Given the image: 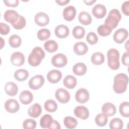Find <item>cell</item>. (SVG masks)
<instances>
[{
    "label": "cell",
    "instance_id": "cell-24",
    "mask_svg": "<svg viewBox=\"0 0 129 129\" xmlns=\"http://www.w3.org/2000/svg\"><path fill=\"white\" fill-rule=\"evenodd\" d=\"M87 70V66L83 62H78L73 68V73L77 76L84 75L86 73Z\"/></svg>",
    "mask_w": 129,
    "mask_h": 129
},
{
    "label": "cell",
    "instance_id": "cell-43",
    "mask_svg": "<svg viewBox=\"0 0 129 129\" xmlns=\"http://www.w3.org/2000/svg\"><path fill=\"white\" fill-rule=\"evenodd\" d=\"M0 30L1 34L2 35H7L8 34L10 30V26L7 24L4 23H0Z\"/></svg>",
    "mask_w": 129,
    "mask_h": 129
},
{
    "label": "cell",
    "instance_id": "cell-34",
    "mask_svg": "<svg viewBox=\"0 0 129 129\" xmlns=\"http://www.w3.org/2000/svg\"><path fill=\"white\" fill-rule=\"evenodd\" d=\"M108 121V117L103 113L98 114L95 118L96 124L99 126H105Z\"/></svg>",
    "mask_w": 129,
    "mask_h": 129
},
{
    "label": "cell",
    "instance_id": "cell-10",
    "mask_svg": "<svg viewBox=\"0 0 129 129\" xmlns=\"http://www.w3.org/2000/svg\"><path fill=\"white\" fill-rule=\"evenodd\" d=\"M128 37V31L124 28L117 30L113 34V39L117 43H122Z\"/></svg>",
    "mask_w": 129,
    "mask_h": 129
},
{
    "label": "cell",
    "instance_id": "cell-46",
    "mask_svg": "<svg viewBox=\"0 0 129 129\" xmlns=\"http://www.w3.org/2000/svg\"><path fill=\"white\" fill-rule=\"evenodd\" d=\"M128 59H129V53L128 51L124 52L121 57L122 63L125 66H128Z\"/></svg>",
    "mask_w": 129,
    "mask_h": 129
},
{
    "label": "cell",
    "instance_id": "cell-16",
    "mask_svg": "<svg viewBox=\"0 0 129 129\" xmlns=\"http://www.w3.org/2000/svg\"><path fill=\"white\" fill-rule=\"evenodd\" d=\"M62 78V74L60 71L57 70H52L47 74L48 81L53 84L58 82Z\"/></svg>",
    "mask_w": 129,
    "mask_h": 129
},
{
    "label": "cell",
    "instance_id": "cell-4",
    "mask_svg": "<svg viewBox=\"0 0 129 129\" xmlns=\"http://www.w3.org/2000/svg\"><path fill=\"white\" fill-rule=\"evenodd\" d=\"M121 18L119 11L116 9L111 10L107 17L104 21V24L109 26L112 29H114L118 25Z\"/></svg>",
    "mask_w": 129,
    "mask_h": 129
},
{
    "label": "cell",
    "instance_id": "cell-2",
    "mask_svg": "<svg viewBox=\"0 0 129 129\" xmlns=\"http://www.w3.org/2000/svg\"><path fill=\"white\" fill-rule=\"evenodd\" d=\"M45 55V52L41 47L39 46L35 47L28 56V62L31 66H37L41 63Z\"/></svg>",
    "mask_w": 129,
    "mask_h": 129
},
{
    "label": "cell",
    "instance_id": "cell-9",
    "mask_svg": "<svg viewBox=\"0 0 129 129\" xmlns=\"http://www.w3.org/2000/svg\"><path fill=\"white\" fill-rule=\"evenodd\" d=\"M34 21L37 25L40 26H44L47 25L49 22V18L47 14L40 12L35 15Z\"/></svg>",
    "mask_w": 129,
    "mask_h": 129
},
{
    "label": "cell",
    "instance_id": "cell-39",
    "mask_svg": "<svg viewBox=\"0 0 129 129\" xmlns=\"http://www.w3.org/2000/svg\"><path fill=\"white\" fill-rule=\"evenodd\" d=\"M50 36V31L46 28H43L40 29L37 32V37L38 38L41 40L43 41L49 38Z\"/></svg>",
    "mask_w": 129,
    "mask_h": 129
},
{
    "label": "cell",
    "instance_id": "cell-18",
    "mask_svg": "<svg viewBox=\"0 0 129 129\" xmlns=\"http://www.w3.org/2000/svg\"><path fill=\"white\" fill-rule=\"evenodd\" d=\"M70 33L68 26L64 25H59L56 26L54 30L55 35L58 38H64L67 37Z\"/></svg>",
    "mask_w": 129,
    "mask_h": 129
},
{
    "label": "cell",
    "instance_id": "cell-3",
    "mask_svg": "<svg viewBox=\"0 0 129 129\" xmlns=\"http://www.w3.org/2000/svg\"><path fill=\"white\" fill-rule=\"evenodd\" d=\"M108 59V66L113 70H117L120 66L119 63V53L118 50L114 48L109 49L107 53Z\"/></svg>",
    "mask_w": 129,
    "mask_h": 129
},
{
    "label": "cell",
    "instance_id": "cell-26",
    "mask_svg": "<svg viewBox=\"0 0 129 129\" xmlns=\"http://www.w3.org/2000/svg\"><path fill=\"white\" fill-rule=\"evenodd\" d=\"M79 22L84 25H89L92 22V17L89 13L85 11L81 12L78 17Z\"/></svg>",
    "mask_w": 129,
    "mask_h": 129
},
{
    "label": "cell",
    "instance_id": "cell-45",
    "mask_svg": "<svg viewBox=\"0 0 129 129\" xmlns=\"http://www.w3.org/2000/svg\"><path fill=\"white\" fill-rule=\"evenodd\" d=\"M18 0H5L4 1V3L8 7H16L19 4Z\"/></svg>",
    "mask_w": 129,
    "mask_h": 129
},
{
    "label": "cell",
    "instance_id": "cell-47",
    "mask_svg": "<svg viewBox=\"0 0 129 129\" xmlns=\"http://www.w3.org/2000/svg\"><path fill=\"white\" fill-rule=\"evenodd\" d=\"M61 128L60 125L58 122L55 120H53V121L51 125L48 128L49 129H60Z\"/></svg>",
    "mask_w": 129,
    "mask_h": 129
},
{
    "label": "cell",
    "instance_id": "cell-44",
    "mask_svg": "<svg viewBox=\"0 0 129 129\" xmlns=\"http://www.w3.org/2000/svg\"><path fill=\"white\" fill-rule=\"evenodd\" d=\"M121 9L124 14H125L126 16H128L129 15V1H125L123 3L121 6Z\"/></svg>",
    "mask_w": 129,
    "mask_h": 129
},
{
    "label": "cell",
    "instance_id": "cell-1",
    "mask_svg": "<svg viewBox=\"0 0 129 129\" xmlns=\"http://www.w3.org/2000/svg\"><path fill=\"white\" fill-rule=\"evenodd\" d=\"M128 82L127 76L123 73H120L115 76L113 88L114 92L117 94H121L125 92L127 89Z\"/></svg>",
    "mask_w": 129,
    "mask_h": 129
},
{
    "label": "cell",
    "instance_id": "cell-41",
    "mask_svg": "<svg viewBox=\"0 0 129 129\" xmlns=\"http://www.w3.org/2000/svg\"><path fill=\"white\" fill-rule=\"evenodd\" d=\"M37 125L36 122L33 119H26L23 123V127L25 129H34Z\"/></svg>",
    "mask_w": 129,
    "mask_h": 129
},
{
    "label": "cell",
    "instance_id": "cell-19",
    "mask_svg": "<svg viewBox=\"0 0 129 129\" xmlns=\"http://www.w3.org/2000/svg\"><path fill=\"white\" fill-rule=\"evenodd\" d=\"M102 112L106 116H111L115 114L116 107L112 103L106 102L102 107Z\"/></svg>",
    "mask_w": 129,
    "mask_h": 129
},
{
    "label": "cell",
    "instance_id": "cell-14",
    "mask_svg": "<svg viewBox=\"0 0 129 129\" xmlns=\"http://www.w3.org/2000/svg\"><path fill=\"white\" fill-rule=\"evenodd\" d=\"M92 12L96 18L98 19L102 18L106 14V8L103 5L98 4L93 7Z\"/></svg>",
    "mask_w": 129,
    "mask_h": 129
},
{
    "label": "cell",
    "instance_id": "cell-30",
    "mask_svg": "<svg viewBox=\"0 0 129 129\" xmlns=\"http://www.w3.org/2000/svg\"><path fill=\"white\" fill-rule=\"evenodd\" d=\"M91 60L94 64L100 65L104 61V56L101 52H95L92 55Z\"/></svg>",
    "mask_w": 129,
    "mask_h": 129
},
{
    "label": "cell",
    "instance_id": "cell-36",
    "mask_svg": "<svg viewBox=\"0 0 129 129\" xmlns=\"http://www.w3.org/2000/svg\"><path fill=\"white\" fill-rule=\"evenodd\" d=\"M112 31V29L108 25L103 24L100 25L97 29V32L99 35L101 36H107L109 35Z\"/></svg>",
    "mask_w": 129,
    "mask_h": 129
},
{
    "label": "cell",
    "instance_id": "cell-35",
    "mask_svg": "<svg viewBox=\"0 0 129 129\" xmlns=\"http://www.w3.org/2000/svg\"><path fill=\"white\" fill-rule=\"evenodd\" d=\"M21 38L18 35H13L9 39V42L10 46L13 48L18 47L21 44Z\"/></svg>",
    "mask_w": 129,
    "mask_h": 129
},
{
    "label": "cell",
    "instance_id": "cell-8",
    "mask_svg": "<svg viewBox=\"0 0 129 129\" xmlns=\"http://www.w3.org/2000/svg\"><path fill=\"white\" fill-rule=\"evenodd\" d=\"M90 97L88 91L85 88L79 89L76 93L75 99L79 103H84L87 102Z\"/></svg>",
    "mask_w": 129,
    "mask_h": 129
},
{
    "label": "cell",
    "instance_id": "cell-21",
    "mask_svg": "<svg viewBox=\"0 0 129 129\" xmlns=\"http://www.w3.org/2000/svg\"><path fill=\"white\" fill-rule=\"evenodd\" d=\"M42 108L41 105L36 103L31 105L28 110V115L33 118L38 117L41 113Z\"/></svg>",
    "mask_w": 129,
    "mask_h": 129
},
{
    "label": "cell",
    "instance_id": "cell-12",
    "mask_svg": "<svg viewBox=\"0 0 129 129\" xmlns=\"http://www.w3.org/2000/svg\"><path fill=\"white\" fill-rule=\"evenodd\" d=\"M19 16L16 11L14 10H8L5 12L4 18L7 22L10 23L12 25L18 21Z\"/></svg>",
    "mask_w": 129,
    "mask_h": 129
},
{
    "label": "cell",
    "instance_id": "cell-38",
    "mask_svg": "<svg viewBox=\"0 0 129 129\" xmlns=\"http://www.w3.org/2000/svg\"><path fill=\"white\" fill-rule=\"evenodd\" d=\"M109 127L111 129H121L123 127V122L119 118H114L109 122Z\"/></svg>",
    "mask_w": 129,
    "mask_h": 129
},
{
    "label": "cell",
    "instance_id": "cell-33",
    "mask_svg": "<svg viewBox=\"0 0 129 129\" xmlns=\"http://www.w3.org/2000/svg\"><path fill=\"white\" fill-rule=\"evenodd\" d=\"M45 109L48 112H53L56 110L57 108V104L53 100H47L44 105Z\"/></svg>",
    "mask_w": 129,
    "mask_h": 129
},
{
    "label": "cell",
    "instance_id": "cell-11",
    "mask_svg": "<svg viewBox=\"0 0 129 129\" xmlns=\"http://www.w3.org/2000/svg\"><path fill=\"white\" fill-rule=\"evenodd\" d=\"M5 108L8 112L14 113L19 110L20 105L18 102L16 100L14 99H10L6 101L5 103Z\"/></svg>",
    "mask_w": 129,
    "mask_h": 129
},
{
    "label": "cell",
    "instance_id": "cell-17",
    "mask_svg": "<svg viewBox=\"0 0 129 129\" xmlns=\"http://www.w3.org/2000/svg\"><path fill=\"white\" fill-rule=\"evenodd\" d=\"M76 14V8L73 6H67L63 10V18L68 21H71L73 20L75 18Z\"/></svg>",
    "mask_w": 129,
    "mask_h": 129
},
{
    "label": "cell",
    "instance_id": "cell-42",
    "mask_svg": "<svg viewBox=\"0 0 129 129\" xmlns=\"http://www.w3.org/2000/svg\"><path fill=\"white\" fill-rule=\"evenodd\" d=\"M86 40L89 44L93 45L97 42L98 37L94 32H90L88 33L86 36Z\"/></svg>",
    "mask_w": 129,
    "mask_h": 129
},
{
    "label": "cell",
    "instance_id": "cell-15",
    "mask_svg": "<svg viewBox=\"0 0 129 129\" xmlns=\"http://www.w3.org/2000/svg\"><path fill=\"white\" fill-rule=\"evenodd\" d=\"M75 116L82 119H86L89 116V111L88 108L84 106H78L74 109Z\"/></svg>",
    "mask_w": 129,
    "mask_h": 129
},
{
    "label": "cell",
    "instance_id": "cell-40",
    "mask_svg": "<svg viewBox=\"0 0 129 129\" xmlns=\"http://www.w3.org/2000/svg\"><path fill=\"white\" fill-rule=\"evenodd\" d=\"M26 23V21L25 18L23 16L20 15L18 21L15 23L12 24V25L15 29L19 30V29H23L25 26Z\"/></svg>",
    "mask_w": 129,
    "mask_h": 129
},
{
    "label": "cell",
    "instance_id": "cell-50",
    "mask_svg": "<svg viewBox=\"0 0 129 129\" xmlns=\"http://www.w3.org/2000/svg\"><path fill=\"white\" fill-rule=\"evenodd\" d=\"M127 43H128V41H126V44H125V45H124V46H125V48L126 49L127 51H128V44H127Z\"/></svg>",
    "mask_w": 129,
    "mask_h": 129
},
{
    "label": "cell",
    "instance_id": "cell-20",
    "mask_svg": "<svg viewBox=\"0 0 129 129\" xmlns=\"http://www.w3.org/2000/svg\"><path fill=\"white\" fill-rule=\"evenodd\" d=\"M74 51L77 55H81L86 54L88 50L87 44L83 42H78L74 45Z\"/></svg>",
    "mask_w": 129,
    "mask_h": 129
},
{
    "label": "cell",
    "instance_id": "cell-22",
    "mask_svg": "<svg viewBox=\"0 0 129 129\" xmlns=\"http://www.w3.org/2000/svg\"><path fill=\"white\" fill-rule=\"evenodd\" d=\"M19 99L21 102L24 104L30 103L33 99L32 93L28 90H24L20 94Z\"/></svg>",
    "mask_w": 129,
    "mask_h": 129
},
{
    "label": "cell",
    "instance_id": "cell-29",
    "mask_svg": "<svg viewBox=\"0 0 129 129\" xmlns=\"http://www.w3.org/2000/svg\"><path fill=\"white\" fill-rule=\"evenodd\" d=\"M58 44L56 42L53 40H49L46 41L44 44L45 49L50 53L55 52L58 49Z\"/></svg>",
    "mask_w": 129,
    "mask_h": 129
},
{
    "label": "cell",
    "instance_id": "cell-49",
    "mask_svg": "<svg viewBox=\"0 0 129 129\" xmlns=\"http://www.w3.org/2000/svg\"><path fill=\"white\" fill-rule=\"evenodd\" d=\"M96 2L95 0H84V2L87 5H92L94 3Z\"/></svg>",
    "mask_w": 129,
    "mask_h": 129
},
{
    "label": "cell",
    "instance_id": "cell-32",
    "mask_svg": "<svg viewBox=\"0 0 129 129\" xmlns=\"http://www.w3.org/2000/svg\"><path fill=\"white\" fill-rule=\"evenodd\" d=\"M72 34L75 38L77 39H82L85 36V30L82 26H76L73 28Z\"/></svg>",
    "mask_w": 129,
    "mask_h": 129
},
{
    "label": "cell",
    "instance_id": "cell-5",
    "mask_svg": "<svg viewBox=\"0 0 129 129\" xmlns=\"http://www.w3.org/2000/svg\"><path fill=\"white\" fill-rule=\"evenodd\" d=\"M44 82V79L43 76L37 75L32 77L28 83L29 87L33 90H37L42 86Z\"/></svg>",
    "mask_w": 129,
    "mask_h": 129
},
{
    "label": "cell",
    "instance_id": "cell-25",
    "mask_svg": "<svg viewBox=\"0 0 129 129\" xmlns=\"http://www.w3.org/2000/svg\"><path fill=\"white\" fill-rule=\"evenodd\" d=\"M64 86L69 89L74 88L77 85V79L72 75H67L63 81Z\"/></svg>",
    "mask_w": 129,
    "mask_h": 129
},
{
    "label": "cell",
    "instance_id": "cell-48",
    "mask_svg": "<svg viewBox=\"0 0 129 129\" xmlns=\"http://www.w3.org/2000/svg\"><path fill=\"white\" fill-rule=\"evenodd\" d=\"M55 2L59 5L63 6L69 3L70 2V0H56Z\"/></svg>",
    "mask_w": 129,
    "mask_h": 129
},
{
    "label": "cell",
    "instance_id": "cell-23",
    "mask_svg": "<svg viewBox=\"0 0 129 129\" xmlns=\"http://www.w3.org/2000/svg\"><path fill=\"white\" fill-rule=\"evenodd\" d=\"M5 90L7 94L9 96L16 95L18 91L17 85L12 82H9L6 84L5 86Z\"/></svg>",
    "mask_w": 129,
    "mask_h": 129
},
{
    "label": "cell",
    "instance_id": "cell-13",
    "mask_svg": "<svg viewBox=\"0 0 129 129\" xmlns=\"http://www.w3.org/2000/svg\"><path fill=\"white\" fill-rule=\"evenodd\" d=\"M25 59L24 55L19 51L14 52L11 56V61L16 66H22L25 62Z\"/></svg>",
    "mask_w": 129,
    "mask_h": 129
},
{
    "label": "cell",
    "instance_id": "cell-37",
    "mask_svg": "<svg viewBox=\"0 0 129 129\" xmlns=\"http://www.w3.org/2000/svg\"><path fill=\"white\" fill-rule=\"evenodd\" d=\"M119 111L120 114L125 117L129 116V103L127 101L122 102L119 107Z\"/></svg>",
    "mask_w": 129,
    "mask_h": 129
},
{
    "label": "cell",
    "instance_id": "cell-27",
    "mask_svg": "<svg viewBox=\"0 0 129 129\" xmlns=\"http://www.w3.org/2000/svg\"><path fill=\"white\" fill-rule=\"evenodd\" d=\"M29 77L28 72L25 69H19L14 73L15 78L19 81H24Z\"/></svg>",
    "mask_w": 129,
    "mask_h": 129
},
{
    "label": "cell",
    "instance_id": "cell-28",
    "mask_svg": "<svg viewBox=\"0 0 129 129\" xmlns=\"http://www.w3.org/2000/svg\"><path fill=\"white\" fill-rule=\"evenodd\" d=\"M53 120V119L50 115L47 114H44L40 119V125L42 128H48L51 125Z\"/></svg>",
    "mask_w": 129,
    "mask_h": 129
},
{
    "label": "cell",
    "instance_id": "cell-6",
    "mask_svg": "<svg viewBox=\"0 0 129 129\" xmlns=\"http://www.w3.org/2000/svg\"><path fill=\"white\" fill-rule=\"evenodd\" d=\"M67 57L63 53H60L55 54L51 58V63L55 67H63L67 64Z\"/></svg>",
    "mask_w": 129,
    "mask_h": 129
},
{
    "label": "cell",
    "instance_id": "cell-7",
    "mask_svg": "<svg viewBox=\"0 0 129 129\" xmlns=\"http://www.w3.org/2000/svg\"><path fill=\"white\" fill-rule=\"evenodd\" d=\"M56 99L61 103H66L70 99V94L69 92L62 88H59L56 90L55 93Z\"/></svg>",
    "mask_w": 129,
    "mask_h": 129
},
{
    "label": "cell",
    "instance_id": "cell-31",
    "mask_svg": "<svg viewBox=\"0 0 129 129\" xmlns=\"http://www.w3.org/2000/svg\"><path fill=\"white\" fill-rule=\"evenodd\" d=\"M63 123L67 128L72 129L74 128L77 126L78 121L74 117L72 116H66L63 119Z\"/></svg>",
    "mask_w": 129,
    "mask_h": 129
}]
</instances>
